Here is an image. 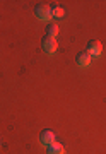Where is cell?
Listing matches in <instances>:
<instances>
[{
  "instance_id": "52a82bcc",
  "label": "cell",
  "mask_w": 106,
  "mask_h": 154,
  "mask_svg": "<svg viewBox=\"0 0 106 154\" xmlns=\"http://www.w3.org/2000/svg\"><path fill=\"white\" fill-rule=\"evenodd\" d=\"M65 16V9L60 5H55L51 7V17H55V19H62V17Z\"/></svg>"
},
{
  "instance_id": "8992f818",
  "label": "cell",
  "mask_w": 106,
  "mask_h": 154,
  "mask_svg": "<svg viewBox=\"0 0 106 154\" xmlns=\"http://www.w3.org/2000/svg\"><path fill=\"white\" fill-rule=\"evenodd\" d=\"M46 154H65V147H63L60 142H53V144L48 146Z\"/></svg>"
},
{
  "instance_id": "5b68a950",
  "label": "cell",
  "mask_w": 106,
  "mask_h": 154,
  "mask_svg": "<svg viewBox=\"0 0 106 154\" xmlns=\"http://www.w3.org/2000/svg\"><path fill=\"white\" fill-rule=\"evenodd\" d=\"M91 60H92V57H91L87 51H80V53L77 55V60H75V62H77L79 67H89L91 65Z\"/></svg>"
},
{
  "instance_id": "3957f363",
  "label": "cell",
  "mask_w": 106,
  "mask_h": 154,
  "mask_svg": "<svg viewBox=\"0 0 106 154\" xmlns=\"http://www.w3.org/2000/svg\"><path fill=\"white\" fill-rule=\"evenodd\" d=\"M87 53H89L91 57H99L101 53H103V45H101V41H98V39L89 41V43H87Z\"/></svg>"
},
{
  "instance_id": "7a4b0ae2",
  "label": "cell",
  "mask_w": 106,
  "mask_h": 154,
  "mask_svg": "<svg viewBox=\"0 0 106 154\" xmlns=\"http://www.w3.org/2000/svg\"><path fill=\"white\" fill-rule=\"evenodd\" d=\"M41 45H43V50H45L48 55H53L56 50H58V43H56V39L51 38V36H45L43 41H41Z\"/></svg>"
},
{
  "instance_id": "277c9868",
  "label": "cell",
  "mask_w": 106,
  "mask_h": 154,
  "mask_svg": "<svg viewBox=\"0 0 106 154\" xmlns=\"http://www.w3.org/2000/svg\"><path fill=\"white\" fill-rule=\"evenodd\" d=\"M39 142L45 144V146H50V144L56 142L55 132H53V130H43V132H41V135H39Z\"/></svg>"
},
{
  "instance_id": "ba28073f",
  "label": "cell",
  "mask_w": 106,
  "mask_h": 154,
  "mask_svg": "<svg viewBox=\"0 0 106 154\" xmlns=\"http://www.w3.org/2000/svg\"><path fill=\"white\" fill-rule=\"evenodd\" d=\"M46 36H51V38H55L56 34H58V26L56 24H48V28H46Z\"/></svg>"
},
{
  "instance_id": "6da1fadb",
  "label": "cell",
  "mask_w": 106,
  "mask_h": 154,
  "mask_svg": "<svg viewBox=\"0 0 106 154\" xmlns=\"http://www.w3.org/2000/svg\"><path fill=\"white\" fill-rule=\"evenodd\" d=\"M34 14L39 21H50L51 19V7L46 4H38L34 7Z\"/></svg>"
}]
</instances>
